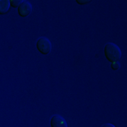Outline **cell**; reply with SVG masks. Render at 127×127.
I'll use <instances>...</instances> for the list:
<instances>
[{
  "instance_id": "cell-9",
  "label": "cell",
  "mask_w": 127,
  "mask_h": 127,
  "mask_svg": "<svg viewBox=\"0 0 127 127\" xmlns=\"http://www.w3.org/2000/svg\"><path fill=\"white\" fill-rule=\"evenodd\" d=\"M101 127H115L114 126L113 124H109V123H107V124H104V125H103Z\"/></svg>"
},
{
  "instance_id": "cell-5",
  "label": "cell",
  "mask_w": 127,
  "mask_h": 127,
  "mask_svg": "<svg viewBox=\"0 0 127 127\" xmlns=\"http://www.w3.org/2000/svg\"><path fill=\"white\" fill-rule=\"evenodd\" d=\"M10 9L9 0H0V15H5Z\"/></svg>"
},
{
  "instance_id": "cell-3",
  "label": "cell",
  "mask_w": 127,
  "mask_h": 127,
  "mask_svg": "<svg viewBox=\"0 0 127 127\" xmlns=\"http://www.w3.org/2000/svg\"><path fill=\"white\" fill-rule=\"evenodd\" d=\"M32 11V5L30 2L28 1H22V3H20V5L18 7V14L20 17H27L28 15H30V14Z\"/></svg>"
},
{
  "instance_id": "cell-6",
  "label": "cell",
  "mask_w": 127,
  "mask_h": 127,
  "mask_svg": "<svg viewBox=\"0 0 127 127\" xmlns=\"http://www.w3.org/2000/svg\"><path fill=\"white\" fill-rule=\"evenodd\" d=\"M10 3V7L12 8H17L20 5V3H22L21 0H9Z\"/></svg>"
},
{
  "instance_id": "cell-8",
  "label": "cell",
  "mask_w": 127,
  "mask_h": 127,
  "mask_svg": "<svg viewBox=\"0 0 127 127\" xmlns=\"http://www.w3.org/2000/svg\"><path fill=\"white\" fill-rule=\"evenodd\" d=\"M75 2H76L77 3H79V4H81V5L87 4V3H91V1H89V0H81V1H80V0H76Z\"/></svg>"
},
{
  "instance_id": "cell-2",
  "label": "cell",
  "mask_w": 127,
  "mask_h": 127,
  "mask_svg": "<svg viewBox=\"0 0 127 127\" xmlns=\"http://www.w3.org/2000/svg\"><path fill=\"white\" fill-rule=\"evenodd\" d=\"M36 47L38 52L43 55L48 54L52 50V43H51L50 40L45 36L38 38V40L36 41Z\"/></svg>"
},
{
  "instance_id": "cell-7",
  "label": "cell",
  "mask_w": 127,
  "mask_h": 127,
  "mask_svg": "<svg viewBox=\"0 0 127 127\" xmlns=\"http://www.w3.org/2000/svg\"><path fill=\"white\" fill-rule=\"evenodd\" d=\"M111 68L113 70H118L120 68V64L119 62H113L111 63Z\"/></svg>"
},
{
  "instance_id": "cell-4",
  "label": "cell",
  "mask_w": 127,
  "mask_h": 127,
  "mask_svg": "<svg viewBox=\"0 0 127 127\" xmlns=\"http://www.w3.org/2000/svg\"><path fill=\"white\" fill-rule=\"evenodd\" d=\"M51 127H68L66 120L59 114H54L50 120Z\"/></svg>"
},
{
  "instance_id": "cell-1",
  "label": "cell",
  "mask_w": 127,
  "mask_h": 127,
  "mask_svg": "<svg viewBox=\"0 0 127 127\" xmlns=\"http://www.w3.org/2000/svg\"><path fill=\"white\" fill-rule=\"evenodd\" d=\"M103 53L107 60L111 63L118 62L122 57V52L120 47L113 42H108L104 46Z\"/></svg>"
}]
</instances>
